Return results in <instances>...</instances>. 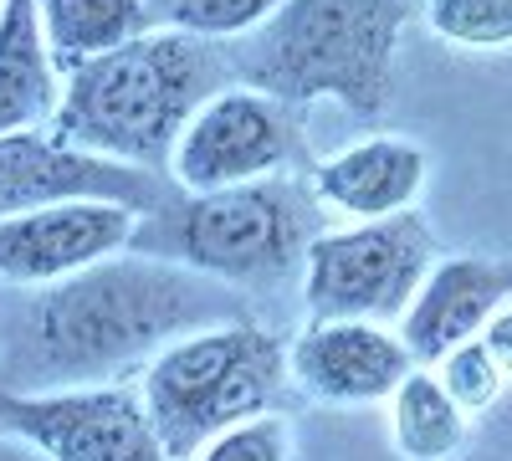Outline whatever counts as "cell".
<instances>
[{
	"instance_id": "6da1fadb",
	"label": "cell",
	"mask_w": 512,
	"mask_h": 461,
	"mask_svg": "<svg viewBox=\"0 0 512 461\" xmlns=\"http://www.w3.org/2000/svg\"><path fill=\"white\" fill-rule=\"evenodd\" d=\"M251 318L246 298L190 267L118 251L67 282L21 292L0 323V390L134 385L169 344Z\"/></svg>"
},
{
	"instance_id": "7a4b0ae2",
	"label": "cell",
	"mask_w": 512,
	"mask_h": 461,
	"mask_svg": "<svg viewBox=\"0 0 512 461\" xmlns=\"http://www.w3.org/2000/svg\"><path fill=\"white\" fill-rule=\"evenodd\" d=\"M221 88H231V62L221 47L180 31H149L67 72L52 134L82 154L169 175V154L185 123Z\"/></svg>"
},
{
	"instance_id": "3957f363",
	"label": "cell",
	"mask_w": 512,
	"mask_h": 461,
	"mask_svg": "<svg viewBox=\"0 0 512 461\" xmlns=\"http://www.w3.org/2000/svg\"><path fill=\"white\" fill-rule=\"evenodd\" d=\"M415 16V0H287L262 31L221 52L241 88L287 108L333 98L354 118H379L395 88L400 36Z\"/></svg>"
},
{
	"instance_id": "277c9868",
	"label": "cell",
	"mask_w": 512,
	"mask_h": 461,
	"mask_svg": "<svg viewBox=\"0 0 512 461\" xmlns=\"http://www.w3.org/2000/svg\"><path fill=\"white\" fill-rule=\"evenodd\" d=\"M328 231V211L313 195L308 175H272L236 190L185 195L175 190L159 211L139 216V257L190 267L210 282H226L246 298V287H277L303 272L313 241Z\"/></svg>"
},
{
	"instance_id": "5b68a950",
	"label": "cell",
	"mask_w": 512,
	"mask_h": 461,
	"mask_svg": "<svg viewBox=\"0 0 512 461\" xmlns=\"http://www.w3.org/2000/svg\"><path fill=\"white\" fill-rule=\"evenodd\" d=\"M134 385L164 441V456L195 461L216 436L282 410L292 390L287 344L251 313L169 344Z\"/></svg>"
},
{
	"instance_id": "8992f818",
	"label": "cell",
	"mask_w": 512,
	"mask_h": 461,
	"mask_svg": "<svg viewBox=\"0 0 512 461\" xmlns=\"http://www.w3.org/2000/svg\"><path fill=\"white\" fill-rule=\"evenodd\" d=\"M431 267L436 236L420 211L328 226L303 262V308L308 318L400 323Z\"/></svg>"
},
{
	"instance_id": "52a82bcc",
	"label": "cell",
	"mask_w": 512,
	"mask_h": 461,
	"mask_svg": "<svg viewBox=\"0 0 512 461\" xmlns=\"http://www.w3.org/2000/svg\"><path fill=\"white\" fill-rule=\"evenodd\" d=\"M303 159L308 139L297 108L231 82L185 123L175 154H169V185L185 195L236 190L272 175H303Z\"/></svg>"
},
{
	"instance_id": "ba28073f",
	"label": "cell",
	"mask_w": 512,
	"mask_h": 461,
	"mask_svg": "<svg viewBox=\"0 0 512 461\" xmlns=\"http://www.w3.org/2000/svg\"><path fill=\"white\" fill-rule=\"evenodd\" d=\"M0 431L21 436L47 461H169L139 385L47 395L0 390Z\"/></svg>"
},
{
	"instance_id": "9c48e42d",
	"label": "cell",
	"mask_w": 512,
	"mask_h": 461,
	"mask_svg": "<svg viewBox=\"0 0 512 461\" xmlns=\"http://www.w3.org/2000/svg\"><path fill=\"white\" fill-rule=\"evenodd\" d=\"M169 195H175V185H164V175L82 154L62 144L52 129L0 139V221L41 211V205H62V200H113L149 216Z\"/></svg>"
},
{
	"instance_id": "30bf717a",
	"label": "cell",
	"mask_w": 512,
	"mask_h": 461,
	"mask_svg": "<svg viewBox=\"0 0 512 461\" xmlns=\"http://www.w3.org/2000/svg\"><path fill=\"white\" fill-rule=\"evenodd\" d=\"M410 369H415V354L405 349L400 328H384V323L308 318L287 339L292 390L333 410L390 405V395L410 380Z\"/></svg>"
},
{
	"instance_id": "8fae6325",
	"label": "cell",
	"mask_w": 512,
	"mask_h": 461,
	"mask_svg": "<svg viewBox=\"0 0 512 461\" xmlns=\"http://www.w3.org/2000/svg\"><path fill=\"white\" fill-rule=\"evenodd\" d=\"M139 211L113 200H62L0 221V287L36 292L134 246Z\"/></svg>"
},
{
	"instance_id": "7c38bea8",
	"label": "cell",
	"mask_w": 512,
	"mask_h": 461,
	"mask_svg": "<svg viewBox=\"0 0 512 461\" xmlns=\"http://www.w3.org/2000/svg\"><path fill=\"white\" fill-rule=\"evenodd\" d=\"M507 303H512V262L461 251V257H441L425 272L415 303L405 308L395 328H400L405 349L415 354V364H436L451 349L482 339L492 313Z\"/></svg>"
},
{
	"instance_id": "4fadbf2b",
	"label": "cell",
	"mask_w": 512,
	"mask_h": 461,
	"mask_svg": "<svg viewBox=\"0 0 512 461\" xmlns=\"http://www.w3.org/2000/svg\"><path fill=\"white\" fill-rule=\"evenodd\" d=\"M425 175H431L425 149L400 139V134H369V139L328 154L323 164L308 170L323 211L344 216L349 226L390 221V216L415 211V200L425 190Z\"/></svg>"
},
{
	"instance_id": "5bb4252c",
	"label": "cell",
	"mask_w": 512,
	"mask_h": 461,
	"mask_svg": "<svg viewBox=\"0 0 512 461\" xmlns=\"http://www.w3.org/2000/svg\"><path fill=\"white\" fill-rule=\"evenodd\" d=\"M62 67L52 57L41 0H6L0 16V139L52 129L62 108Z\"/></svg>"
},
{
	"instance_id": "9a60e30c",
	"label": "cell",
	"mask_w": 512,
	"mask_h": 461,
	"mask_svg": "<svg viewBox=\"0 0 512 461\" xmlns=\"http://www.w3.org/2000/svg\"><path fill=\"white\" fill-rule=\"evenodd\" d=\"M384 415H390V446H395L400 461H456L472 446L477 415H466L446 395V385L436 380L431 364L410 369V380L390 395Z\"/></svg>"
},
{
	"instance_id": "2e32d148",
	"label": "cell",
	"mask_w": 512,
	"mask_h": 461,
	"mask_svg": "<svg viewBox=\"0 0 512 461\" xmlns=\"http://www.w3.org/2000/svg\"><path fill=\"white\" fill-rule=\"evenodd\" d=\"M41 26L62 77L154 31L144 0H41Z\"/></svg>"
},
{
	"instance_id": "e0dca14e",
	"label": "cell",
	"mask_w": 512,
	"mask_h": 461,
	"mask_svg": "<svg viewBox=\"0 0 512 461\" xmlns=\"http://www.w3.org/2000/svg\"><path fill=\"white\" fill-rule=\"evenodd\" d=\"M154 31H180L210 47H231V41L262 31L287 0H144Z\"/></svg>"
},
{
	"instance_id": "ac0fdd59",
	"label": "cell",
	"mask_w": 512,
	"mask_h": 461,
	"mask_svg": "<svg viewBox=\"0 0 512 461\" xmlns=\"http://www.w3.org/2000/svg\"><path fill=\"white\" fill-rule=\"evenodd\" d=\"M420 21L446 47L461 52H512V0H425Z\"/></svg>"
},
{
	"instance_id": "d6986e66",
	"label": "cell",
	"mask_w": 512,
	"mask_h": 461,
	"mask_svg": "<svg viewBox=\"0 0 512 461\" xmlns=\"http://www.w3.org/2000/svg\"><path fill=\"white\" fill-rule=\"evenodd\" d=\"M431 369H436V380L446 385V395H451L466 415H482L487 405H497V395H502V385H507V374L497 369V359L487 354L482 339L451 349V354L436 359Z\"/></svg>"
},
{
	"instance_id": "ffe728a7",
	"label": "cell",
	"mask_w": 512,
	"mask_h": 461,
	"mask_svg": "<svg viewBox=\"0 0 512 461\" xmlns=\"http://www.w3.org/2000/svg\"><path fill=\"white\" fill-rule=\"evenodd\" d=\"M195 461H292V421L282 410L256 415V421L216 436Z\"/></svg>"
},
{
	"instance_id": "44dd1931",
	"label": "cell",
	"mask_w": 512,
	"mask_h": 461,
	"mask_svg": "<svg viewBox=\"0 0 512 461\" xmlns=\"http://www.w3.org/2000/svg\"><path fill=\"white\" fill-rule=\"evenodd\" d=\"M482 344H487V354L497 359V369L507 374V385H512V303L492 313V323L482 328Z\"/></svg>"
},
{
	"instance_id": "7402d4cb",
	"label": "cell",
	"mask_w": 512,
	"mask_h": 461,
	"mask_svg": "<svg viewBox=\"0 0 512 461\" xmlns=\"http://www.w3.org/2000/svg\"><path fill=\"white\" fill-rule=\"evenodd\" d=\"M0 461H47L36 446H26L21 436H11V431H0Z\"/></svg>"
},
{
	"instance_id": "603a6c76",
	"label": "cell",
	"mask_w": 512,
	"mask_h": 461,
	"mask_svg": "<svg viewBox=\"0 0 512 461\" xmlns=\"http://www.w3.org/2000/svg\"><path fill=\"white\" fill-rule=\"evenodd\" d=\"M0 16H6V0H0Z\"/></svg>"
}]
</instances>
